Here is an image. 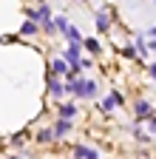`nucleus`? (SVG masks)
I'll return each mask as SVG.
<instances>
[{"instance_id": "1a4fd4ad", "label": "nucleus", "mask_w": 156, "mask_h": 159, "mask_svg": "<svg viewBox=\"0 0 156 159\" xmlns=\"http://www.w3.org/2000/svg\"><path fill=\"white\" fill-rule=\"evenodd\" d=\"M65 68H68V66L63 63V60H54V63H51V71H54V74H63Z\"/></svg>"}, {"instance_id": "0eeeda50", "label": "nucleus", "mask_w": 156, "mask_h": 159, "mask_svg": "<svg viewBox=\"0 0 156 159\" xmlns=\"http://www.w3.org/2000/svg\"><path fill=\"white\" fill-rule=\"evenodd\" d=\"M96 29H100V31L108 29V14L105 11H96Z\"/></svg>"}, {"instance_id": "39448f33", "label": "nucleus", "mask_w": 156, "mask_h": 159, "mask_svg": "<svg viewBox=\"0 0 156 159\" xmlns=\"http://www.w3.org/2000/svg\"><path fill=\"white\" fill-rule=\"evenodd\" d=\"M68 131H71V122H68V119H60L57 128H54V136H63V134H68Z\"/></svg>"}, {"instance_id": "f8f14e48", "label": "nucleus", "mask_w": 156, "mask_h": 159, "mask_svg": "<svg viewBox=\"0 0 156 159\" xmlns=\"http://www.w3.org/2000/svg\"><path fill=\"white\" fill-rule=\"evenodd\" d=\"M37 139H40V142H51V131H40V136H37Z\"/></svg>"}, {"instance_id": "6e6552de", "label": "nucleus", "mask_w": 156, "mask_h": 159, "mask_svg": "<svg viewBox=\"0 0 156 159\" xmlns=\"http://www.w3.org/2000/svg\"><path fill=\"white\" fill-rule=\"evenodd\" d=\"M74 114H77V108H74V105H63V108H60V116H63V119H71Z\"/></svg>"}, {"instance_id": "4468645a", "label": "nucleus", "mask_w": 156, "mask_h": 159, "mask_svg": "<svg viewBox=\"0 0 156 159\" xmlns=\"http://www.w3.org/2000/svg\"><path fill=\"white\" fill-rule=\"evenodd\" d=\"M11 159H17V156H11Z\"/></svg>"}, {"instance_id": "f257e3e1", "label": "nucleus", "mask_w": 156, "mask_h": 159, "mask_svg": "<svg viewBox=\"0 0 156 159\" xmlns=\"http://www.w3.org/2000/svg\"><path fill=\"white\" fill-rule=\"evenodd\" d=\"M65 91H71L74 97H94V94H96V83H88V80H74Z\"/></svg>"}, {"instance_id": "ddd939ff", "label": "nucleus", "mask_w": 156, "mask_h": 159, "mask_svg": "<svg viewBox=\"0 0 156 159\" xmlns=\"http://www.w3.org/2000/svg\"><path fill=\"white\" fill-rule=\"evenodd\" d=\"M65 26H68V20H65V17H57V29L65 31Z\"/></svg>"}, {"instance_id": "9b49d317", "label": "nucleus", "mask_w": 156, "mask_h": 159, "mask_svg": "<svg viewBox=\"0 0 156 159\" xmlns=\"http://www.w3.org/2000/svg\"><path fill=\"white\" fill-rule=\"evenodd\" d=\"M34 31H37V26H34V23H31V20H29V23H26V26H23V34H34Z\"/></svg>"}, {"instance_id": "423d86ee", "label": "nucleus", "mask_w": 156, "mask_h": 159, "mask_svg": "<svg viewBox=\"0 0 156 159\" xmlns=\"http://www.w3.org/2000/svg\"><path fill=\"white\" fill-rule=\"evenodd\" d=\"M136 116H139V119H150V105L148 102H136Z\"/></svg>"}, {"instance_id": "f03ea898", "label": "nucleus", "mask_w": 156, "mask_h": 159, "mask_svg": "<svg viewBox=\"0 0 156 159\" xmlns=\"http://www.w3.org/2000/svg\"><path fill=\"white\" fill-rule=\"evenodd\" d=\"M74 156L77 159H100V153H96L94 148H85V145H77L74 148Z\"/></svg>"}, {"instance_id": "7ed1b4c3", "label": "nucleus", "mask_w": 156, "mask_h": 159, "mask_svg": "<svg viewBox=\"0 0 156 159\" xmlns=\"http://www.w3.org/2000/svg\"><path fill=\"white\" fill-rule=\"evenodd\" d=\"M63 91H65V88H63V83H60V80H54V77H51V80H48V94H51V97H60Z\"/></svg>"}, {"instance_id": "9d476101", "label": "nucleus", "mask_w": 156, "mask_h": 159, "mask_svg": "<svg viewBox=\"0 0 156 159\" xmlns=\"http://www.w3.org/2000/svg\"><path fill=\"white\" fill-rule=\"evenodd\" d=\"M82 43L88 46V51H91V54H96V51H100V43H96V40H82Z\"/></svg>"}, {"instance_id": "20e7f679", "label": "nucleus", "mask_w": 156, "mask_h": 159, "mask_svg": "<svg viewBox=\"0 0 156 159\" xmlns=\"http://www.w3.org/2000/svg\"><path fill=\"white\" fill-rule=\"evenodd\" d=\"M29 20H48V6H40V9L29 11Z\"/></svg>"}]
</instances>
